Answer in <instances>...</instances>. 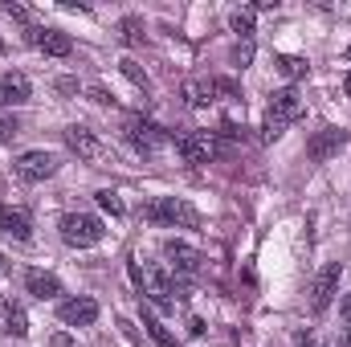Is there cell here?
<instances>
[{"label":"cell","mask_w":351,"mask_h":347,"mask_svg":"<svg viewBox=\"0 0 351 347\" xmlns=\"http://www.w3.org/2000/svg\"><path fill=\"white\" fill-rule=\"evenodd\" d=\"M143 327H147V335H152V339H156L160 347H180V344L172 339V335H168V327H164V323H160L156 315H147V311H143Z\"/></svg>","instance_id":"22"},{"label":"cell","mask_w":351,"mask_h":347,"mask_svg":"<svg viewBox=\"0 0 351 347\" xmlns=\"http://www.w3.org/2000/svg\"><path fill=\"white\" fill-rule=\"evenodd\" d=\"M0 331H4V335H16V339H25V335H29V315H25V307H21V302L0 298Z\"/></svg>","instance_id":"16"},{"label":"cell","mask_w":351,"mask_h":347,"mask_svg":"<svg viewBox=\"0 0 351 347\" xmlns=\"http://www.w3.org/2000/svg\"><path fill=\"white\" fill-rule=\"evenodd\" d=\"M119 70H123V78H127V82H135L139 90H152V82H147V74H143V66H139V62L123 58V62H119Z\"/></svg>","instance_id":"23"},{"label":"cell","mask_w":351,"mask_h":347,"mask_svg":"<svg viewBox=\"0 0 351 347\" xmlns=\"http://www.w3.org/2000/svg\"><path fill=\"white\" fill-rule=\"evenodd\" d=\"M12 172H16V180H25V184H41V180H49V176L58 172V160L49 152H25L12 164Z\"/></svg>","instance_id":"11"},{"label":"cell","mask_w":351,"mask_h":347,"mask_svg":"<svg viewBox=\"0 0 351 347\" xmlns=\"http://www.w3.org/2000/svg\"><path fill=\"white\" fill-rule=\"evenodd\" d=\"M16 135H21V123L12 115H0V143H12Z\"/></svg>","instance_id":"26"},{"label":"cell","mask_w":351,"mask_h":347,"mask_svg":"<svg viewBox=\"0 0 351 347\" xmlns=\"http://www.w3.org/2000/svg\"><path fill=\"white\" fill-rule=\"evenodd\" d=\"M229 25H233V33H241V37L250 41V33H254V8H237V12L229 16Z\"/></svg>","instance_id":"24"},{"label":"cell","mask_w":351,"mask_h":347,"mask_svg":"<svg viewBox=\"0 0 351 347\" xmlns=\"http://www.w3.org/2000/svg\"><path fill=\"white\" fill-rule=\"evenodd\" d=\"M343 143H348V135H343V131H335V127L315 131V135H311V143H306V160H311V164H327Z\"/></svg>","instance_id":"12"},{"label":"cell","mask_w":351,"mask_h":347,"mask_svg":"<svg viewBox=\"0 0 351 347\" xmlns=\"http://www.w3.org/2000/svg\"><path fill=\"white\" fill-rule=\"evenodd\" d=\"M176 152H180L184 164H208V160H217L225 147L217 143V135L200 131V135H180V139H176Z\"/></svg>","instance_id":"7"},{"label":"cell","mask_w":351,"mask_h":347,"mask_svg":"<svg viewBox=\"0 0 351 347\" xmlns=\"http://www.w3.org/2000/svg\"><path fill=\"white\" fill-rule=\"evenodd\" d=\"M282 135H286V123H278V119H265L262 123V143H274Z\"/></svg>","instance_id":"27"},{"label":"cell","mask_w":351,"mask_h":347,"mask_svg":"<svg viewBox=\"0 0 351 347\" xmlns=\"http://www.w3.org/2000/svg\"><path fill=\"white\" fill-rule=\"evenodd\" d=\"M74 90H78L74 78H62V82H58V94H74Z\"/></svg>","instance_id":"33"},{"label":"cell","mask_w":351,"mask_h":347,"mask_svg":"<svg viewBox=\"0 0 351 347\" xmlns=\"http://www.w3.org/2000/svg\"><path fill=\"white\" fill-rule=\"evenodd\" d=\"M4 12H8L12 21H21V25H29V8H25V4H12V0H8V4H4Z\"/></svg>","instance_id":"29"},{"label":"cell","mask_w":351,"mask_h":347,"mask_svg":"<svg viewBox=\"0 0 351 347\" xmlns=\"http://www.w3.org/2000/svg\"><path fill=\"white\" fill-rule=\"evenodd\" d=\"M274 70H278L286 82H302V78L311 74V62L298 58V53H278V58H274Z\"/></svg>","instance_id":"18"},{"label":"cell","mask_w":351,"mask_h":347,"mask_svg":"<svg viewBox=\"0 0 351 347\" xmlns=\"http://www.w3.org/2000/svg\"><path fill=\"white\" fill-rule=\"evenodd\" d=\"M180 94H184L188 106H208V102H217V94H213V78H188V82L180 86Z\"/></svg>","instance_id":"19"},{"label":"cell","mask_w":351,"mask_h":347,"mask_svg":"<svg viewBox=\"0 0 351 347\" xmlns=\"http://www.w3.org/2000/svg\"><path fill=\"white\" fill-rule=\"evenodd\" d=\"M94 200H98V208H106L110 217H123V213H127V204H123V196H119L114 188H98Z\"/></svg>","instance_id":"21"},{"label":"cell","mask_w":351,"mask_h":347,"mask_svg":"<svg viewBox=\"0 0 351 347\" xmlns=\"http://www.w3.org/2000/svg\"><path fill=\"white\" fill-rule=\"evenodd\" d=\"M4 274H8V261H4V254H0V278H4Z\"/></svg>","instance_id":"35"},{"label":"cell","mask_w":351,"mask_h":347,"mask_svg":"<svg viewBox=\"0 0 351 347\" xmlns=\"http://www.w3.org/2000/svg\"><path fill=\"white\" fill-rule=\"evenodd\" d=\"M25 41L37 45L45 58H70V53H74V41H70L62 29H37V25H29V29H25Z\"/></svg>","instance_id":"9"},{"label":"cell","mask_w":351,"mask_h":347,"mask_svg":"<svg viewBox=\"0 0 351 347\" xmlns=\"http://www.w3.org/2000/svg\"><path fill=\"white\" fill-rule=\"evenodd\" d=\"M213 94L217 98H241V86L233 78H213Z\"/></svg>","instance_id":"25"},{"label":"cell","mask_w":351,"mask_h":347,"mask_svg":"<svg viewBox=\"0 0 351 347\" xmlns=\"http://www.w3.org/2000/svg\"><path fill=\"white\" fill-rule=\"evenodd\" d=\"M343 90H348V94H351V74H348V82H343Z\"/></svg>","instance_id":"36"},{"label":"cell","mask_w":351,"mask_h":347,"mask_svg":"<svg viewBox=\"0 0 351 347\" xmlns=\"http://www.w3.org/2000/svg\"><path fill=\"white\" fill-rule=\"evenodd\" d=\"M58 319H62L66 327H90V323L98 319V302H94V298H86V294L66 298V302L58 307Z\"/></svg>","instance_id":"13"},{"label":"cell","mask_w":351,"mask_h":347,"mask_svg":"<svg viewBox=\"0 0 351 347\" xmlns=\"http://www.w3.org/2000/svg\"><path fill=\"white\" fill-rule=\"evenodd\" d=\"M25 290L33 294V298H58L62 294V282H58V274H45V270H29L25 274Z\"/></svg>","instance_id":"17"},{"label":"cell","mask_w":351,"mask_h":347,"mask_svg":"<svg viewBox=\"0 0 351 347\" xmlns=\"http://www.w3.org/2000/svg\"><path fill=\"white\" fill-rule=\"evenodd\" d=\"M188 335L200 339V335H204V319H188Z\"/></svg>","instance_id":"32"},{"label":"cell","mask_w":351,"mask_h":347,"mask_svg":"<svg viewBox=\"0 0 351 347\" xmlns=\"http://www.w3.org/2000/svg\"><path fill=\"white\" fill-rule=\"evenodd\" d=\"M164 258L172 265V274L184 278V282H192L200 274V265H204V254L196 246H188V241H164Z\"/></svg>","instance_id":"6"},{"label":"cell","mask_w":351,"mask_h":347,"mask_svg":"<svg viewBox=\"0 0 351 347\" xmlns=\"http://www.w3.org/2000/svg\"><path fill=\"white\" fill-rule=\"evenodd\" d=\"M143 217H147V221H156V225L200 229V213H196L188 200H176V196H164V200H152V204H143Z\"/></svg>","instance_id":"2"},{"label":"cell","mask_w":351,"mask_h":347,"mask_svg":"<svg viewBox=\"0 0 351 347\" xmlns=\"http://www.w3.org/2000/svg\"><path fill=\"white\" fill-rule=\"evenodd\" d=\"M339 315H343V335L351 339V294L343 298V302H339Z\"/></svg>","instance_id":"30"},{"label":"cell","mask_w":351,"mask_h":347,"mask_svg":"<svg viewBox=\"0 0 351 347\" xmlns=\"http://www.w3.org/2000/svg\"><path fill=\"white\" fill-rule=\"evenodd\" d=\"M29 98H33V82L21 70L0 74V106H25Z\"/></svg>","instance_id":"14"},{"label":"cell","mask_w":351,"mask_h":347,"mask_svg":"<svg viewBox=\"0 0 351 347\" xmlns=\"http://www.w3.org/2000/svg\"><path fill=\"white\" fill-rule=\"evenodd\" d=\"M119 37H123L127 45H139V41L147 37V29H143V16H123V21H119Z\"/></svg>","instance_id":"20"},{"label":"cell","mask_w":351,"mask_h":347,"mask_svg":"<svg viewBox=\"0 0 351 347\" xmlns=\"http://www.w3.org/2000/svg\"><path fill=\"white\" fill-rule=\"evenodd\" d=\"M233 62H237V66H250V62H254V45H250V41H241V45L233 49Z\"/></svg>","instance_id":"28"},{"label":"cell","mask_w":351,"mask_h":347,"mask_svg":"<svg viewBox=\"0 0 351 347\" xmlns=\"http://www.w3.org/2000/svg\"><path fill=\"white\" fill-rule=\"evenodd\" d=\"M139 286H143V294L160 307V311H172L176 307V294H172V278L160 270V265H147L143 274H139Z\"/></svg>","instance_id":"10"},{"label":"cell","mask_w":351,"mask_h":347,"mask_svg":"<svg viewBox=\"0 0 351 347\" xmlns=\"http://www.w3.org/2000/svg\"><path fill=\"white\" fill-rule=\"evenodd\" d=\"M306 115V102H302V94L294 86H286V90H274L269 94V110H265V119H278V123H298Z\"/></svg>","instance_id":"8"},{"label":"cell","mask_w":351,"mask_h":347,"mask_svg":"<svg viewBox=\"0 0 351 347\" xmlns=\"http://www.w3.org/2000/svg\"><path fill=\"white\" fill-rule=\"evenodd\" d=\"M298 347H315V335L306 331V335H298Z\"/></svg>","instance_id":"34"},{"label":"cell","mask_w":351,"mask_h":347,"mask_svg":"<svg viewBox=\"0 0 351 347\" xmlns=\"http://www.w3.org/2000/svg\"><path fill=\"white\" fill-rule=\"evenodd\" d=\"M58 233H62V241L74 246V250H90V246H98V241L106 237L102 221L90 217V213H66V217L58 221Z\"/></svg>","instance_id":"1"},{"label":"cell","mask_w":351,"mask_h":347,"mask_svg":"<svg viewBox=\"0 0 351 347\" xmlns=\"http://www.w3.org/2000/svg\"><path fill=\"white\" fill-rule=\"evenodd\" d=\"M0 233L12 237V241H29V237H33V221H29V213H25V208H8V204H0Z\"/></svg>","instance_id":"15"},{"label":"cell","mask_w":351,"mask_h":347,"mask_svg":"<svg viewBox=\"0 0 351 347\" xmlns=\"http://www.w3.org/2000/svg\"><path fill=\"white\" fill-rule=\"evenodd\" d=\"M123 135H127V143H131L139 156H156V152L168 143V131H164L160 123H152V119H139V115H131V119L123 123Z\"/></svg>","instance_id":"4"},{"label":"cell","mask_w":351,"mask_h":347,"mask_svg":"<svg viewBox=\"0 0 351 347\" xmlns=\"http://www.w3.org/2000/svg\"><path fill=\"white\" fill-rule=\"evenodd\" d=\"M90 98H94L98 106H110V98H114V94H106L102 86H90Z\"/></svg>","instance_id":"31"},{"label":"cell","mask_w":351,"mask_h":347,"mask_svg":"<svg viewBox=\"0 0 351 347\" xmlns=\"http://www.w3.org/2000/svg\"><path fill=\"white\" fill-rule=\"evenodd\" d=\"M339 278H343V265H339V261H327V265L315 274V282H311V311H315V315H323V311L331 307V298L339 294Z\"/></svg>","instance_id":"5"},{"label":"cell","mask_w":351,"mask_h":347,"mask_svg":"<svg viewBox=\"0 0 351 347\" xmlns=\"http://www.w3.org/2000/svg\"><path fill=\"white\" fill-rule=\"evenodd\" d=\"M66 147L78 156V160H86V164H94V168H106V164H114L110 160V147L90 131V127H82V123H74V127H66Z\"/></svg>","instance_id":"3"}]
</instances>
